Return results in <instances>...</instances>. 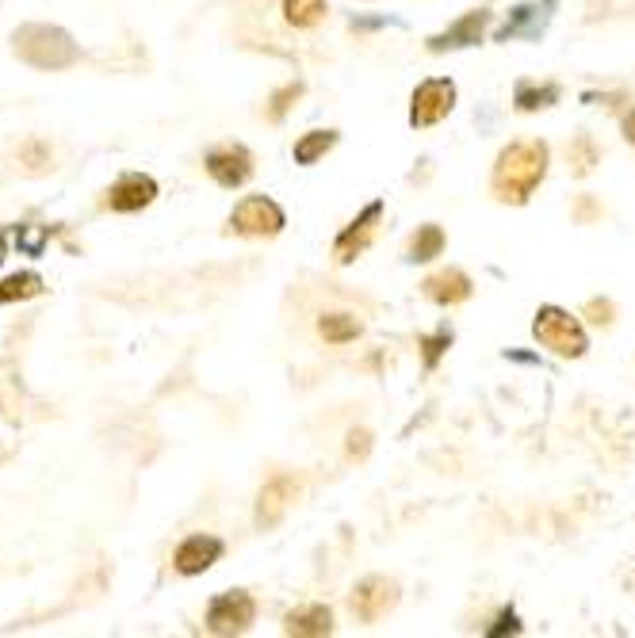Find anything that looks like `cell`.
<instances>
[{
    "instance_id": "cell-6",
    "label": "cell",
    "mask_w": 635,
    "mask_h": 638,
    "mask_svg": "<svg viewBox=\"0 0 635 638\" xmlns=\"http://www.w3.org/2000/svg\"><path fill=\"white\" fill-rule=\"evenodd\" d=\"M456 107V85L452 81H425L414 88V100H410V123L414 127H433L440 119H448V111Z\"/></svg>"
},
{
    "instance_id": "cell-17",
    "label": "cell",
    "mask_w": 635,
    "mask_h": 638,
    "mask_svg": "<svg viewBox=\"0 0 635 638\" xmlns=\"http://www.w3.org/2000/svg\"><path fill=\"white\" fill-rule=\"evenodd\" d=\"M284 20L291 27H318L326 20V0H284Z\"/></svg>"
},
{
    "instance_id": "cell-27",
    "label": "cell",
    "mask_w": 635,
    "mask_h": 638,
    "mask_svg": "<svg viewBox=\"0 0 635 638\" xmlns=\"http://www.w3.org/2000/svg\"><path fill=\"white\" fill-rule=\"evenodd\" d=\"M505 631H509V635H517V631H521V619H517V612H502V616H498V623H494L486 635L498 638V635H505Z\"/></svg>"
},
{
    "instance_id": "cell-14",
    "label": "cell",
    "mask_w": 635,
    "mask_h": 638,
    "mask_svg": "<svg viewBox=\"0 0 635 638\" xmlns=\"http://www.w3.org/2000/svg\"><path fill=\"white\" fill-rule=\"evenodd\" d=\"M421 291L433 298L437 306H456V302H467V298H471V279H467V272H460V268H444V272L425 279Z\"/></svg>"
},
{
    "instance_id": "cell-19",
    "label": "cell",
    "mask_w": 635,
    "mask_h": 638,
    "mask_svg": "<svg viewBox=\"0 0 635 638\" xmlns=\"http://www.w3.org/2000/svg\"><path fill=\"white\" fill-rule=\"evenodd\" d=\"M318 329H322V337L329 344H349L360 337V321L352 318V314H326V318L318 321Z\"/></svg>"
},
{
    "instance_id": "cell-11",
    "label": "cell",
    "mask_w": 635,
    "mask_h": 638,
    "mask_svg": "<svg viewBox=\"0 0 635 638\" xmlns=\"http://www.w3.org/2000/svg\"><path fill=\"white\" fill-rule=\"evenodd\" d=\"M154 199H157L154 176H142V172H127V176H119L108 188V207L119 214L142 211V207H150Z\"/></svg>"
},
{
    "instance_id": "cell-26",
    "label": "cell",
    "mask_w": 635,
    "mask_h": 638,
    "mask_svg": "<svg viewBox=\"0 0 635 638\" xmlns=\"http://www.w3.org/2000/svg\"><path fill=\"white\" fill-rule=\"evenodd\" d=\"M299 92H303V85H287L284 92H276V100H272V111H268V119H284V111L291 107V100H299Z\"/></svg>"
},
{
    "instance_id": "cell-2",
    "label": "cell",
    "mask_w": 635,
    "mask_h": 638,
    "mask_svg": "<svg viewBox=\"0 0 635 638\" xmlns=\"http://www.w3.org/2000/svg\"><path fill=\"white\" fill-rule=\"evenodd\" d=\"M12 46L27 65L35 69H69L77 65L81 50L69 39L62 27H50V23H27L12 35Z\"/></svg>"
},
{
    "instance_id": "cell-8",
    "label": "cell",
    "mask_w": 635,
    "mask_h": 638,
    "mask_svg": "<svg viewBox=\"0 0 635 638\" xmlns=\"http://www.w3.org/2000/svg\"><path fill=\"white\" fill-rule=\"evenodd\" d=\"M299 497V478L295 474H276L264 482V490L257 493V528L268 532L284 520V512L291 509V501Z\"/></svg>"
},
{
    "instance_id": "cell-29",
    "label": "cell",
    "mask_w": 635,
    "mask_h": 638,
    "mask_svg": "<svg viewBox=\"0 0 635 638\" xmlns=\"http://www.w3.org/2000/svg\"><path fill=\"white\" fill-rule=\"evenodd\" d=\"M593 214H597V207H593L590 199H582V203H578V218L586 222V218H593Z\"/></svg>"
},
{
    "instance_id": "cell-5",
    "label": "cell",
    "mask_w": 635,
    "mask_h": 638,
    "mask_svg": "<svg viewBox=\"0 0 635 638\" xmlns=\"http://www.w3.org/2000/svg\"><path fill=\"white\" fill-rule=\"evenodd\" d=\"M257 616V604L249 593H222L207 608V631L211 635H241Z\"/></svg>"
},
{
    "instance_id": "cell-22",
    "label": "cell",
    "mask_w": 635,
    "mask_h": 638,
    "mask_svg": "<svg viewBox=\"0 0 635 638\" xmlns=\"http://www.w3.org/2000/svg\"><path fill=\"white\" fill-rule=\"evenodd\" d=\"M570 165H574L578 176H586V172L597 165V153H593L590 138H578V142H574V149H570Z\"/></svg>"
},
{
    "instance_id": "cell-28",
    "label": "cell",
    "mask_w": 635,
    "mask_h": 638,
    "mask_svg": "<svg viewBox=\"0 0 635 638\" xmlns=\"http://www.w3.org/2000/svg\"><path fill=\"white\" fill-rule=\"evenodd\" d=\"M590 318L597 321V325H609V321H613V306H609V302H590Z\"/></svg>"
},
{
    "instance_id": "cell-13",
    "label": "cell",
    "mask_w": 635,
    "mask_h": 638,
    "mask_svg": "<svg viewBox=\"0 0 635 638\" xmlns=\"http://www.w3.org/2000/svg\"><path fill=\"white\" fill-rule=\"evenodd\" d=\"M486 27H490V12H467V16L452 23L448 31H440V35H433V39H429V50H433V54H444V50H460V46H475V43H482Z\"/></svg>"
},
{
    "instance_id": "cell-7",
    "label": "cell",
    "mask_w": 635,
    "mask_h": 638,
    "mask_svg": "<svg viewBox=\"0 0 635 638\" xmlns=\"http://www.w3.org/2000/svg\"><path fill=\"white\" fill-rule=\"evenodd\" d=\"M395 604H398V585L395 581H387V577H364L349 596L352 616L360 619V623L383 619Z\"/></svg>"
},
{
    "instance_id": "cell-30",
    "label": "cell",
    "mask_w": 635,
    "mask_h": 638,
    "mask_svg": "<svg viewBox=\"0 0 635 638\" xmlns=\"http://www.w3.org/2000/svg\"><path fill=\"white\" fill-rule=\"evenodd\" d=\"M624 138H628V142L635 146V111L628 115V119H624Z\"/></svg>"
},
{
    "instance_id": "cell-20",
    "label": "cell",
    "mask_w": 635,
    "mask_h": 638,
    "mask_svg": "<svg viewBox=\"0 0 635 638\" xmlns=\"http://www.w3.org/2000/svg\"><path fill=\"white\" fill-rule=\"evenodd\" d=\"M43 291V279L35 272H23V276H8L0 283V302H16V298H35Z\"/></svg>"
},
{
    "instance_id": "cell-24",
    "label": "cell",
    "mask_w": 635,
    "mask_h": 638,
    "mask_svg": "<svg viewBox=\"0 0 635 638\" xmlns=\"http://www.w3.org/2000/svg\"><path fill=\"white\" fill-rule=\"evenodd\" d=\"M448 344H452V333H437V337H425V341H421V348H425V352H421V356H425V367H437Z\"/></svg>"
},
{
    "instance_id": "cell-25",
    "label": "cell",
    "mask_w": 635,
    "mask_h": 638,
    "mask_svg": "<svg viewBox=\"0 0 635 638\" xmlns=\"http://www.w3.org/2000/svg\"><path fill=\"white\" fill-rule=\"evenodd\" d=\"M372 451V432L368 428H352L349 432V459H364Z\"/></svg>"
},
{
    "instance_id": "cell-15",
    "label": "cell",
    "mask_w": 635,
    "mask_h": 638,
    "mask_svg": "<svg viewBox=\"0 0 635 638\" xmlns=\"http://www.w3.org/2000/svg\"><path fill=\"white\" fill-rule=\"evenodd\" d=\"M333 631V612L326 604H307V608H295L284 619V635L295 638H322Z\"/></svg>"
},
{
    "instance_id": "cell-4",
    "label": "cell",
    "mask_w": 635,
    "mask_h": 638,
    "mask_svg": "<svg viewBox=\"0 0 635 638\" xmlns=\"http://www.w3.org/2000/svg\"><path fill=\"white\" fill-rule=\"evenodd\" d=\"M284 222V211L268 195H249L230 214V230L241 237H276L284 230Z\"/></svg>"
},
{
    "instance_id": "cell-1",
    "label": "cell",
    "mask_w": 635,
    "mask_h": 638,
    "mask_svg": "<svg viewBox=\"0 0 635 638\" xmlns=\"http://www.w3.org/2000/svg\"><path fill=\"white\" fill-rule=\"evenodd\" d=\"M548 176V146L544 142H513L502 149L494 165V195L502 203H528V195Z\"/></svg>"
},
{
    "instance_id": "cell-23",
    "label": "cell",
    "mask_w": 635,
    "mask_h": 638,
    "mask_svg": "<svg viewBox=\"0 0 635 638\" xmlns=\"http://www.w3.org/2000/svg\"><path fill=\"white\" fill-rule=\"evenodd\" d=\"M540 16V8H532V4H525V8H517V16H513V23H505L502 31H498V39L502 43H509V39H517L521 31L528 27V20H536Z\"/></svg>"
},
{
    "instance_id": "cell-12",
    "label": "cell",
    "mask_w": 635,
    "mask_h": 638,
    "mask_svg": "<svg viewBox=\"0 0 635 638\" xmlns=\"http://www.w3.org/2000/svg\"><path fill=\"white\" fill-rule=\"evenodd\" d=\"M219 558H222V539H215V535H188V539L176 547L173 566H176V574L196 577L203 574V570H211Z\"/></svg>"
},
{
    "instance_id": "cell-21",
    "label": "cell",
    "mask_w": 635,
    "mask_h": 638,
    "mask_svg": "<svg viewBox=\"0 0 635 638\" xmlns=\"http://www.w3.org/2000/svg\"><path fill=\"white\" fill-rule=\"evenodd\" d=\"M559 100V88L555 85H544V88H536V85H521L517 88V107L521 111H540V107H551Z\"/></svg>"
},
{
    "instance_id": "cell-16",
    "label": "cell",
    "mask_w": 635,
    "mask_h": 638,
    "mask_svg": "<svg viewBox=\"0 0 635 638\" xmlns=\"http://www.w3.org/2000/svg\"><path fill=\"white\" fill-rule=\"evenodd\" d=\"M333 146H337V130H310V134H303V138L295 142V161H299V165H314V161H322Z\"/></svg>"
},
{
    "instance_id": "cell-18",
    "label": "cell",
    "mask_w": 635,
    "mask_h": 638,
    "mask_svg": "<svg viewBox=\"0 0 635 638\" xmlns=\"http://www.w3.org/2000/svg\"><path fill=\"white\" fill-rule=\"evenodd\" d=\"M444 253V230L440 226H421L414 237H410V260H417V264H425V260H433V256Z\"/></svg>"
},
{
    "instance_id": "cell-9",
    "label": "cell",
    "mask_w": 635,
    "mask_h": 638,
    "mask_svg": "<svg viewBox=\"0 0 635 638\" xmlns=\"http://www.w3.org/2000/svg\"><path fill=\"white\" fill-rule=\"evenodd\" d=\"M379 218H383V203L375 199V203H368V207H364V211L356 214L349 226L341 230L337 245H333V256H337V264H352L356 256L368 249V241L375 237V226H379Z\"/></svg>"
},
{
    "instance_id": "cell-3",
    "label": "cell",
    "mask_w": 635,
    "mask_h": 638,
    "mask_svg": "<svg viewBox=\"0 0 635 638\" xmlns=\"http://www.w3.org/2000/svg\"><path fill=\"white\" fill-rule=\"evenodd\" d=\"M532 333H536V341L544 348H551L563 360H578L586 352V329L578 325V318H570L567 310H559V306H544L536 314V321H532Z\"/></svg>"
},
{
    "instance_id": "cell-10",
    "label": "cell",
    "mask_w": 635,
    "mask_h": 638,
    "mask_svg": "<svg viewBox=\"0 0 635 638\" xmlns=\"http://www.w3.org/2000/svg\"><path fill=\"white\" fill-rule=\"evenodd\" d=\"M207 172L222 188H241L253 176V157L245 146H219L207 153Z\"/></svg>"
}]
</instances>
